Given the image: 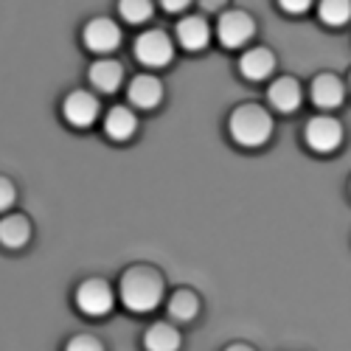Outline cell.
Returning a JSON list of instances; mask_svg holds the SVG:
<instances>
[{
    "instance_id": "cell-1",
    "label": "cell",
    "mask_w": 351,
    "mask_h": 351,
    "mask_svg": "<svg viewBox=\"0 0 351 351\" xmlns=\"http://www.w3.org/2000/svg\"><path fill=\"white\" fill-rule=\"evenodd\" d=\"M121 301L130 312H152L163 301V278L149 267H132L121 278Z\"/></svg>"
},
{
    "instance_id": "cell-2",
    "label": "cell",
    "mask_w": 351,
    "mask_h": 351,
    "mask_svg": "<svg viewBox=\"0 0 351 351\" xmlns=\"http://www.w3.org/2000/svg\"><path fill=\"white\" fill-rule=\"evenodd\" d=\"M230 135L237 143L242 146H261V143H267L270 135H273V119H270V112L265 107H258V104H242L233 110L230 115Z\"/></svg>"
},
{
    "instance_id": "cell-3",
    "label": "cell",
    "mask_w": 351,
    "mask_h": 351,
    "mask_svg": "<svg viewBox=\"0 0 351 351\" xmlns=\"http://www.w3.org/2000/svg\"><path fill=\"white\" fill-rule=\"evenodd\" d=\"M174 45L166 32H143L135 40V60L146 68H163L171 62Z\"/></svg>"
},
{
    "instance_id": "cell-4",
    "label": "cell",
    "mask_w": 351,
    "mask_h": 351,
    "mask_svg": "<svg viewBox=\"0 0 351 351\" xmlns=\"http://www.w3.org/2000/svg\"><path fill=\"white\" fill-rule=\"evenodd\" d=\"M115 304V295H112V287L104 281V278H90L84 281L79 289H76V306L90 315V317H101L112 309Z\"/></svg>"
},
{
    "instance_id": "cell-5",
    "label": "cell",
    "mask_w": 351,
    "mask_h": 351,
    "mask_svg": "<svg viewBox=\"0 0 351 351\" xmlns=\"http://www.w3.org/2000/svg\"><path fill=\"white\" fill-rule=\"evenodd\" d=\"M256 34V23L247 12H225L217 23V37L225 48H242L245 43H250V37Z\"/></svg>"
},
{
    "instance_id": "cell-6",
    "label": "cell",
    "mask_w": 351,
    "mask_h": 351,
    "mask_svg": "<svg viewBox=\"0 0 351 351\" xmlns=\"http://www.w3.org/2000/svg\"><path fill=\"white\" fill-rule=\"evenodd\" d=\"M304 138L309 143V149L315 152H335L343 141V127L335 119H329V115H317V119L306 124Z\"/></svg>"
},
{
    "instance_id": "cell-7",
    "label": "cell",
    "mask_w": 351,
    "mask_h": 351,
    "mask_svg": "<svg viewBox=\"0 0 351 351\" xmlns=\"http://www.w3.org/2000/svg\"><path fill=\"white\" fill-rule=\"evenodd\" d=\"M82 40L93 53H110V51H115L121 45V28L115 25L110 17H96V20H90L84 25Z\"/></svg>"
},
{
    "instance_id": "cell-8",
    "label": "cell",
    "mask_w": 351,
    "mask_h": 351,
    "mask_svg": "<svg viewBox=\"0 0 351 351\" xmlns=\"http://www.w3.org/2000/svg\"><path fill=\"white\" fill-rule=\"evenodd\" d=\"M62 112H65V121L71 127H90L96 119H99V99L90 96V93H84V90H73L65 104H62Z\"/></svg>"
},
{
    "instance_id": "cell-9",
    "label": "cell",
    "mask_w": 351,
    "mask_h": 351,
    "mask_svg": "<svg viewBox=\"0 0 351 351\" xmlns=\"http://www.w3.org/2000/svg\"><path fill=\"white\" fill-rule=\"evenodd\" d=\"M127 99L138 110H152L163 99V84H160V79L146 76V73L143 76H135L130 82V87H127Z\"/></svg>"
},
{
    "instance_id": "cell-10",
    "label": "cell",
    "mask_w": 351,
    "mask_h": 351,
    "mask_svg": "<svg viewBox=\"0 0 351 351\" xmlns=\"http://www.w3.org/2000/svg\"><path fill=\"white\" fill-rule=\"evenodd\" d=\"M267 99H270V104H273L278 112H295V110L301 107L304 93H301V84H298L295 79L281 76V79H276V82L270 84Z\"/></svg>"
},
{
    "instance_id": "cell-11",
    "label": "cell",
    "mask_w": 351,
    "mask_h": 351,
    "mask_svg": "<svg viewBox=\"0 0 351 351\" xmlns=\"http://www.w3.org/2000/svg\"><path fill=\"white\" fill-rule=\"evenodd\" d=\"M273 68H276V56L267 48H250V51L242 53V60H239V71L250 82L267 79L273 73Z\"/></svg>"
},
{
    "instance_id": "cell-12",
    "label": "cell",
    "mask_w": 351,
    "mask_h": 351,
    "mask_svg": "<svg viewBox=\"0 0 351 351\" xmlns=\"http://www.w3.org/2000/svg\"><path fill=\"white\" fill-rule=\"evenodd\" d=\"M208 37H211V28L208 23L191 14V17H183L178 23V43L186 48V51H202L208 45Z\"/></svg>"
},
{
    "instance_id": "cell-13",
    "label": "cell",
    "mask_w": 351,
    "mask_h": 351,
    "mask_svg": "<svg viewBox=\"0 0 351 351\" xmlns=\"http://www.w3.org/2000/svg\"><path fill=\"white\" fill-rule=\"evenodd\" d=\"M124 82V68L115 60H99L90 65V84L101 93H115Z\"/></svg>"
},
{
    "instance_id": "cell-14",
    "label": "cell",
    "mask_w": 351,
    "mask_h": 351,
    "mask_svg": "<svg viewBox=\"0 0 351 351\" xmlns=\"http://www.w3.org/2000/svg\"><path fill=\"white\" fill-rule=\"evenodd\" d=\"M138 130V119L130 107H112L104 119V132L112 138V141H130Z\"/></svg>"
},
{
    "instance_id": "cell-15",
    "label": "cell",
    "mask_w": 351,
    "mask_h": 351,
    "mask_svg": "<svg viewBox=\"0 0 351 351\" xmlns=\"http://www.w3.org/2000/svg\"><path fill=\"white\" fill-rule=\"evenodd\" d=\"M312 101L320 110H335L343 104V84L335 76H317L312 82Z\"/></svg>"
},
{
    "instance_id": "cell-16",
    "label": "cell",
    "mask_w": 351,
    "mask_h": 351,
    "mask_svg": "<svg viewBox=\"0 0 351 351\" xmlns=\"http://www.w3.org/2000/svg\"><path fill=\"white\" fill-rule=\"evenodd\" d=\"M28 237H32V225H28L25 217L14 214V217L0 219V245L3 247H23Z\"/></svg>"
},
{
    "instance_id": "cell-17",
    "label": "cell",
    "mask_w": 351,
    "mask_h": 351,
    "mask_svg": "<svg viewBox=\"0 0 351 351\" xmlns=\"http://www.w3.org/2000/svg\"><path fill=\"white\" fill-rule=\"evenodd\" d=\"M146 351H178L180 348V332L169 324H155L143 335Z\"/></svg>"
},
{
    "instance_id": "cell-18",
    "label": "cell",
    "mask_w": 351,
    "mask_h": 351,
    "mask_svg": "<svg viewBox=\"0 0 351 351\" xmlns=\"http://www.w3.org/2000/svg\"><path fill=\"white\" fill-rule=\"evenodd\" d=\"M197 312H199V301H197L194 292L178 289V292L171 295V301H169V315H171L174 320H191Z\"/></svg>"
},
{
    "instance_id": "cell-19",
    "label": "cell",
    "mask_w": 351,
    "mask_h": 351,
    "mask_svg": "<svg viewBox=\"0 0 351 351\" xmlns=\"http://www.w3.org/2000/svg\"><path fill=\"white\" fill-rule=\"evenodd\" d=\"M317 12H320V20L329 23V25H346L351 17L348 0H324Z\"/></svg>"
},
{
    "instance_id": "cell-20",
    "label": "cell",
    "mask_w": 351,
    "mask_h": 351,
    "mask_svg": "<svg viewBox=\"0 0 351 351\" xmlns=\"http://www.w3.org/2000/svg\"><path fill=\"white\" fill-rule=\"evenodd\" d=\"M119 12L127 23H143V20L152 17L155 6L149 3V0H124V3L119 6Z\"/></svg>"
},
{
    "instance_id": "cell-21",
    "label": "cell",
    "mask_w": 351,
    "mask_h": 351,
    "mask_svg": "<svg viewBox=\"0 0 351 351\" xmlns=\"http://www.w3.org/2000/svg\"><path fill=\"white\" fill-rule=\"evenodd\" d=\"M65 351H104V346H101L96 337H90V335H76V337L68 343Z\"/></svg>"
},
{
    "instance_id": "cell-22",
    "label": "cell",
    "mask_w": 351,
    "mask_h": 351,
    "mask_svg": "<svg viewBox=\"0 0 351 351\" xmlns=\"http://www.w3.org/2000/svg\"><path fill=\"white\" fill-rule=\"evenodd\" d=\"M14 199H17V191H14V186H12L6 178H0V214H3V211H9V208L14 206Z\"/></svg>"
},
{
    "instance_id": "cell-23",
    "label": "cell",
    "mask_w": 351,
    "mask_h": 351,
    "mask_svg": "<svg viewBox=\"0 0 351 351\" xmlns=\"http://www.w3.org/2000/svg\"><path fill=\"white\" fill-rule=\"evenodd\" d=\"M281 9L298 14V12H306L309 9V0H281Z\"/></svg>"
},
{
    "instance_id": "cell-24",
    "label": "cell",
    "mask_w": 351,
    "mask_h": 351,
    "mask_svg": "<svg viewBox=\"0 0 351 351\" xmlns=\"http://www.w3.org/2000/svg\"><path fill=\"white\" fill-rule=\"evenodd\" d=\"M189 3H186V0H163V9L166 12H183Z\"/></svg>"
},
{
    "instance_id": "cell-25",
    "label": "cell",
    "mask_w": 351,
    "mask_h": 351,
    "mask_svg": "<svg viewBox=\"0 0 351 351\" xmlns=\"http://www.w3.org/2000/svg\"><path fill=\"white\" fill-rule=\"evenodd\" d=\"M228 351H253V348H247V346H230Z\"/></svg>"
}]
</instances>
